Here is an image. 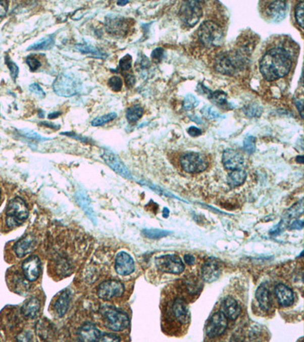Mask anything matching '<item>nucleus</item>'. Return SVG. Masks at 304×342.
<instances>
[{"instance_id": "f257e3e1", "label": "nucleus", "mask_w": 304, "mask_h": 342, "mask_svg": "<svg viewBox=\"0 0 304 342\" xmlns=\"http://www.w3.org/2000/svg\"><path fill=\"white\" fill-rule=\"evenodd\" d=\"M290 54L284 48L269 50L260 60V72L268 81H275L287 75L291 69Z\"/></svg>"}, {"instance_id": "f03ea898", "label": "nucleus", "mask_w": 304, "mask_h": 342, "mask_svg": "<svg viewBox=\"0 0 304 342\" xmlns=\"http://www.w3.org/2000/svg\"><path fill=\"white\" fill-rule=\"evenodd\" d=\"M102 321L106 328L114 331L126 329L129 325V319L124 312L112 306L105 305L100 309Z\"/></svg>"}, {"instance_id": "7ed1b4c3", "label": "nucleus", "mask_w": 304, "mask_h": 342, "mask_svg": "<svg viewBox=\"0 0 304 342\" xmlns=\"http://www.w3.org/2000/svg\"><path fill=\"white\" fill-rule=\"evenodd\" d=\"M166 320L180 325H186L190 321L189 307L183 298H177L168 303L165 310Z\"/></svg>"}, {"instance_id": "20e7f679", "label": "nucleus", "mask_w": 304, "mask_h": 342, "mask_svg": "<svg viewBox=\"0 0 304 342\" xmlns=\"http://www.w3.org/2000/svg\"><path fill=\"white\" fill-rule=\"evenodd\" d=\"M198 38L207 47L221 46L224 41V33L221 27L212 22L206 21L198 28Z\"/></svg>"}, {"instance_id": "39448f33", "label": "nucleus", "mask_w": 304, "mask_h": 342, "mask_svg": "<svg viewBox=\"0 0 304 342\" xmlns=\"http://www.w3.org/2000/svg\"><path fill=\"white\" fill-rule=\"evenodd\" d=\"M6 214H7L6 222L7 225L10 228L18 227L23 224L29 215L27 205L20 197H16L10 202Z\"/></svg>"}, {"instance_id": "423d86ee", "label": "nucleus", "mask_w": 304, "mask_h": 342, "mask_svg": "<svg viewBox=\"0 0 304 342\" xmlns=\"http://www.w3.org/2000/svg\"><path fill=\"white\" fill-rule=\"evenodd\" d=\"M56 94L62 97H71L78 94L82 88L80 80L70 74H60L53 84Z\"/></svg>"}, {"instance_id": "0eeeda50", "label": "nucleus", "mask_w": 304, "mask_h": 342, "mask_svg": "<svg viewBox=\"0 0 304 342\" xmlns=\"http://www.w3.org/2000/svg\"><path fill=\"white\" fill-rule=\"evenodd\" d=\"M246 63V57L241 53H229L217 61L216 68L221 73L233 75L241 70Z\"/></svg>"}, {"instance_id": "6e6552de", "label": "nucleus", "mask_w": 304, "mask_h": 342, "mask_svg": "<svg viewBox=\"0 0 304 342\" xmlns=\"http://www.w3.org/2000/svg\"><path fill=\"white\" fill-rule=\"evenodd\" d=\"M179 16L182 22L189 27H193L199 22L202 16L201 3L198 1H186L180 7Z\"/></svg>"}, {"instance_id": "1a4fd4ad", "label": "nucleus", "mask_w": 304, "mask_h": 342, "mask_svg": "<svg viewBox=\"0 0 304 342\" xmlns=\"http://www.w3.org/2000/svg\"><path fill=\"white\" fill-rule=\"evenodd\" d=\"M180 164L184 171L190 173V174L201 172L208 167L206 157L197 152H189V153L184 154L180 158Z\"/></svg>"}, {"instance_id": "9d476101", "label": "nucleus", "mask_w": 304, "mask_h": 342, "mask_svg": "<svg viewBox=\"0 0 304 342\" xmlns=\"http://www.w3.org/2000/svg\"><path fill=\"white\" fill-rule=\"evenodd\" d=\"M156 265L159 270L165 273L179 275L184 270V265L177 255H165L156 259Z\"/></svg>"}, {"instance_id": "9b49d317", "label": "nucleus", "mask_w": 304, "mask_h": 342, "mask_svg": "<svg viewBox=\"0 0 304 342\" xmlns=\"http://www.w3.org/2000/svg\"><path fill=\"white\" fill-rule=\"evenodd\" d=\"M125 287L121 281L117 280H110L102 282L97 287V295L104 301H111L116 298L123 296Z\"/></svg>"}, {"instance_id": "f8f14e48", "label": "nucleus", "mask_w": 304, "mask_h": 342, "mask_svg": "<svg viewBox=\"0 0 304 342\" xmlns=\"http://www.w3.org/2000/svg\"><path fill=\"white\" fill-rule=\"evenodd\" d=\"M129 22L125 18L117 15H108L105 19L107 31L114 37H120L126 35L129 30Z\"/></svg>"}, {"instance_id": "ddd939ff", "label": "nucleus", "mask_w": 304, "mask_h": 342, "mask_svg": "<svg viewBox=\"0 0 304 342\" xmlns=\"http://www.w3.org/2000/svg\"><path fill=\"white\" fill-rule=\"evenodd\" d=\"M227 318L221 311L216 312L209 319L206 326V334L209 337L221 335L227 329Z\"/></svg>"}, {"instance_id": "4468645a", "label": "nucleus", "mask_w": 304, "mask_h": 342, "mask_svg": "<svg viewBox=\"0 0 304 342\" xmlns=\"http://www.w3.org/2000/svg\"><path fill=\"white\" fill-rule=\"evenodd\" d=\"M287 4L284 1H272L265 4L263 13L269 20L272 22H280L286 17Z\"/></svg>"}, {"instance_id": "2eb2a0df", "label": "nucleus", "mask_w": 304, "mask_h": 342, "mask_svg": "<svg viewBox=\"0 0 304 342\" xmlns=\"http://www.w3.org/2000/svg\"><path fill=\"white\" fill-rule=\"evenodd\" d=\"M40 269L41 264L38 256H29L22 263V269L24 278L29 282H34L38 279L40 275Z\"/></svg>"}, {"instance_id": "dca6fc26", "label": "nucleus", "mask_w": 304, "mask_h": 342, "mask_svg": "<svg viewBox=\"0 0 304 342\" xmlns=\"http://www.w3.org/2000/svg\"><path fill=\"white\" fill-rule=\"evenodd\" d=\"M102 157L105 160L106 164L116 173L120 174L122 177H125V178H132V174L129 172V169L126 167L123 161L115 154L113 153L111 151L105 150Z\"/></svg>"}, {"instance_id": "f3484780", "label": "nucleus", "mask_w": 304, "mask_h": 342, "mask_svg": "<svg viewBox=\"0 0 304 342\" xmlns=\"http://www.w3.org/2000/svg\"><path fill=\"white\" fill-rule=\"evenodd\" d=\"M115 270L117 274L126 276L135 270V263L132 257L125 252H120L116 256Z\"/></svg>"}, {"instance_id": "a211bd4d", "label": "nucleus", "mask_w": 304, "mask_h": 342, "mask_svg": "<svg viewBox=\"0 0 304 342\" xmlns=\"http://www.w3.org/2000/svg\"><path fill=\"white\" fill-rule=\"evenodd\" d=\"M37 244V238L30 233L16 242L13 250L19 258H22L31 253L35 249Z\"/></svg>"}, {"instance_id": "6ab92c4d", "label": "nucleus", "mask_w": 304, "mask_h": 342, "mask_svg": "<svg viewBox=\"0 0 304 342\" xmlns=\"http://www.w3.org/2000/svg\"><path fill=\"white\" fill-rule=\"evenodd\" d=\"M221 268L219 263L213 258H209L201 268V277L205 281L212 283L219 278Z\"/></svg>"}, {"instance_id": "aec40b11", "label": "nucleus", "mask_w": 304, "mask_h": 342, "mask_svg": "<svg viewBox=\"0 0 304 342\" xmlns=\"http://www.w3.org/2000/svg\"><path fill=\"white\" fill-rule=\"evenodd\" d=\"M222 163L227 170H237L243 166L244 158L240 152L233 149H227L223 153Z\"/></svg>"}, {"instance_id": "412c9836", "label": "nucleus", "mask_w": 304, "mask_h": 342, "mask_svg": "<svg viewBox=\"0 0 304 342\" xmlns=\"http://www.w3.org/2000/svg\"><path fill=\"white\" fill-rule=\"evenodd\" d=\"M71 298L70 290L66 289L60 292L57 299L54 301V310L59 317H63L66 314L70 304Z\"/></svg>"}, {"instance_id": "4be33fe9", "label": "nucleus", "mask_w": 304, "mask_h": 342, "mask_svg": "<svg viewBox=\"0 0 304 342\" xmlns=\"http://www.w3.org/2000/svg\"><path fill=\"white\" fill-rule=\"evenodd\" d=\"M222 313L230 320L234 321L240 316L241 309L237 301L231 297H227L223 301Z\"/></svg>"}, {"instance_id": "5701e85b", "label": "nucleus", "mask_w": 304, "mask_h": 342, "mask_svg": "<svg viewBox=\"0 0 304 342\" xmlns=\"http://www.w3.org/2000/svg\"><path fill=\"white\" fill-rule=\"evenodd\" d=\"M275 294L281 307H290L293 304V299H294L293 290L285 284H278L275 287Z\"/></svg>"}, {"instance_id": "b1692460", "label": "nucleus", "mask_w": 304, "mask_h": 342, "mask_svg": "<svg viewBox=\"0 0 304 342\" xmlns=\"http://www.w3.org/2000/svg\"><path fill=\"white\" fill-rule=\"evenodd\" d=\"M79 337L83 341H97L100 340L102 333L93 324L86 323L79 329Z\"/></svg>"}, {"instance_id": "393cba45", "label": "nucleus", "mask_w": 304, "mask_h": 342, "mask_svg": "<svg viewBox=\"0 0 304 342\" xmlns=\"http://www.w3.org/2000/svg\"><path fill=\"white\" fill-rule=\"evenodd\" d=\"M22 313L28 319H34L40 310V301L37 298H31L27 300L22 307Z\"/></svg>"}, {"instance_id": "a878e982", "label": "nucleus", "mask_w": 304, "mask_h": 342, "mask_svg": "<svg viewBox=\"0 0 304 342\" xmlns=\"http://www.w3.org/2000/svg\"><path fill=\"white\" fill-rule=\"evenodd\" d=\"M256 298L260 304L261 309L264 311H269L273 305L272 296L269 289L265 286L261 285L256 292Z\"/></svg>"}, {"instance_id": "bb28decb", "label": "nucleus", "mask_w": 304, "mask_h": 342, "mask_svg": "<svg viewBox=\"0 0 304 342\" xmlns=\"http://www.w3.org/2000/svg\"><path fill=\"white\" fill-rule=\"evenodd\" d=\"M76 200H77V203H79L82 210L88 215V218L91 219V221L94 224H96L97 223V218H96L95 214H94L92 207H91L88 197H87L85 192H83V191L78 192L77 194H76Z\"/></svg>"}, {"instance_id": "cd10ccee", "label": "nucleus", "mask_w": 304, "mask_h": 342, "mask_svg": "<svg viewBox=\"0 0 304 342\" xmlns=\"http://www.w3.org/2000/svg\"><path fill=\"white\" fill-rule=\"evenodd\" d=\"M246 179V173L244 170L237 169L233 170L227 177V183L230 187L235 188L241 186Z\"/></svg>"}, {"instance_id": "c85d7f7f", "label": "nucleus", "mask_w": 304, "mask_h": 342, "mask_svg": "<svg viewBox=\"0 0 304 342\" xmlns=\"http://www.w3.org/2000/svg\"><path fill=\"white\" fill-rule=\"evenodd\" d=\"M55 40L53 36L43 37L28 48V51H48L54 47Z\"/></svg>"}, {"instance_id": "c756f323", "label": "nucleus", "mask_w": 304, "mask_h": 342, "mask_svg": "<svg viewBox=\"0 0 304 342\" xmlns=\"http://www.w3.org/2000/svg\"><path fill=\"white\" fill-rule=\"evenodd\" d=\"M75 48L82 54H91V55H94L97 58H105V57H107V54L105 53L102 52L95 46L88 44V43L78 44L77 46H75Z\"/></svg>"}, {"instance_id": "7c9ffc66", "label": "nucleus", "mask_w": 304, "mask_h": 342, "mask_svg": "<svg viewBox=\"0 0 304 342\" xmlns=\"http://www.w3.org/2000/svg\"><path fill=\"white\" fill-rule=\"evenodd\" d=\"M184 288L186 293L189 295H195L198 294L201 290V283L194 277H189L183 281Z\"/></svg>"}, {"instance_id": "2f4dec72", "label": "nucleus", "mask_w": 304, "mask_h": 342, "mask_svg": "<svg viewBox=\"0 0 304 342\" xmlns=\"http://www.w3.org/2000/svg\"><path fill=\"white\" fill-rule=\"evenodd\" d=\"M144 114V110L140 105H133L128 108L126 111V117L128 121L130 123H136Z\"/></svg>"}, {"instance_id": "473e14b6", "label": "nucleus", "mask_w": 304, "mask_h": 342, "mask_svg": "<svg viewBox=\"0 0 304 342\" xmlns=\"http://www.w3.org/2000/svg\"><path fill=\"white\" fill-rule=\"evenodd\" d=\"M142 233L144 236L149 239H161L171 234V232L160 229H146L143 230Z\"/></svg>"}, {"instance_id": "72a5a7b5", "label": "nucleus", "mask_w": 304, "mask_h": 342, "mask_svg": "<svg viewBox=\"0 0 304 342\" xmlns=\"http://www.w3.org/2000/svg\"><path fill=\"white\" fill-rule=\"evenodd\" d=\"M209 97L212 100V102L216 104V105H220V106L227 105V94L224 91H216L211 92L209 94Z\"/></svg>"}, {"instance_id": "f704fd0d", "label": "nucleus", "mask_w": 304, "mask_h": 342, "mask_svg": "<svg viewBox=\"0 0 304 342\" xmlns=\"http://www.w3.org/2000/svg\"><path fill=\"white\" fill-rule=\"evenodd\" d=\"M243 112L248 117H260L263 114V108L257 104L246 105Z\"/></svg>"}, {"instance_id": "c9c22d12", "label": "nucleus", "mask_w": 304, "mask_h": 342, "mask_svg": "<svg viewBox=\"0 0 304 342\" xmlns=\"http://www.w3.org/2000/svg\"><path fill=\"white\" fill-rule=\"evenodd\" d=\"M201 114L206 118L209 120H221L224 118V116L212 106H206L201 110Z\"/></svg>"}, {"instance_id": "e433bc0d", "label": "nucleus", "mask_w": 304, "mask_h": 342, "mask_svg": "<svg viewBox=\"0 0 304 342\" xmlns=\"http://www.w3.org/2000/svg\"><path fill=\"white\" fill-rule=\"evenodd\" d=\"M22 135L26 138V140H28V141H31L33 143L40 142V141H44L46 140L49 139V138H44V137L37 134V132H34L32 130H29V129L22 130Z\"/></svg>"}, {"instance_id": "4c0bfd02", "label": "nucleus", "mask_w": 304, "mask_h": 342, "mask_svg": "<svg viewBox=\"0 0 304 342\" xmlns=\"http://www.w3.org/2000/svg\"><path fill=\"white\" fill-rule=\"evenodd\" d=\"M199 105V101L198 100L195 96H194L193 94H188L185 97L184 102H183V108L184 110H186V111H191V110L194 109V108H196L198 105Z\"/></svg>"}, {"instance_id": "58836bf2", "label": "nucleus", "mask_w": 304, "mask_h": 342, "mask_svg": "<svg viewBox=\"0 0 304 342\" xmlns=\"http://www.w3.org/2000/svg\"><path fill=\"white\" fill-rule=\"evenodd\" d=\"M117 117L116 113H111V114H106V115L102 116V117H97L91 122V125L93 126H100L105 123H109L112 121Z\"/></svg>"}, {"instance_id": "ea45409f", "label": "nucleus", "mask_w": 304, "mask_h": 342, "mask_svg": "<svg viewBox=\"0 0 304 342\" xmlns=\"http://www.w3.org/2000/svg\"><path fill=\"white\" fill-rule=\"evenodd\" d=\"M256 145H257V139H256L255 137L252 136V135L246 137L244 141H243V149H244L245 152L249 155L255 152Z\"/></svg>"}, {"instance_id": "a19ab883", "label": "nucleus", "mask_w": 304, "mask_h": 342, "mask_svg": "<svg viewBox=\"0 0 304 342\" xmlns=\"http://www.w3.org/2000/svg\"><path fill=\"white\" fill-rule=\"evenodd\" d=\"M108 84L113 91H115V92H119L123 87V80L120 76L114 75V76L110 78Z\"/></svg>"}, {"instance_id": "79ce46f5", "label": "nucleus", "mask_w": 304, "mask_h": 342, "mask_svg": "<svg viewBox=\"0 0 304 342\" xmlns=\"http://www.w3.org/2000/svg\"><path fill=\"white\" fill-rule=\"evenodd\" d=\"M303 7L304 3L301 1L298 3L295 8V19L301 28H303Z\"/></svg>"}, {"instance_id": "37998d69", "label": "nucleus", "mask_w": 304, "mask_h": 342, "mask_svg": "<svg viewBox=\"0 0 304 342\" xmlns=\"http://www.w3.org/2000/svg\"><path fill=\"white\" fill-rule=\"evenodd\" d=\"M132 58L129 54H126L119 62V69L123 72H127L132 68Z\"/></svg>"}, {"instance_id": "c03bdc74", "label": "nucleus", "mask_w": 304, "mask_h": 342, "mask_svg": "<svg viewBox=\"0 0 304 342\" xmlns=\"http://www.w3.org/2000/svg\"><path fill=\"white\" fill-rule=\"evenodd\" d=\"M6 62H7V66H8L9 69H10L12 78H13V80H16V78L18 77V75H19V66H18L14 62L12 61L8 57H6Z\"/></svg>"}, {"instance_id": "a18cd8bd", "label": "nucleus", "mask_w": 304, "mask_h": 342, "mask_svg": "<svg viewBox=\"0 0 304 342\" xmlns=\"http://www.w3.org/2000/svg\"><path fill=\"white\" fill-rule=\"evenodd\" d=\"M26 63L28 65V66H29L30 69H31V71H33V72L37 70V69L41 66L40 62L39 61L36 57H33V56L31 55L27 57Z\"/></svg>"}, {"instance_id": "49530a36", "label": "nucleus", "mask_w": 304, "mask_h": 342, "mask_svg": "<svg viewBox=\"0 0 304 342\" xmlns=\"http://www.w3.org/2000/svg\"><path fill=\"white\" fill-rule=\"evenodd\" d=\"M164 54H165V51H164L163 48H156V49H155L154 51H152V60L156 62V63H159V62L162 61V59H163Z\"/></svg>"}, {"instance_id": "de8ad7c7", "label": "nucleus", "mask_w": 304, "mask_h": 342, "mask_svg": "<svg viewBox=\"0 0 304 342\" xmlns=\"http://www.w3.org/2000/svg\"><path fill=\"white\" fill-rule=\"evenodd\" d=\"M29 90L31 92L34 93V94H37V95L40 96V97H44L45 96L44 91H43L41 87L38 84H37V83L31 84L29 86Z\"/></svg>"}, {"instance_id": "09e8293b", "label": "nucleus", "mask_w": 304, "mask_h": 342, "mask_svg": "<svg viewBox=\"0 0 304 342\" xmlns=\"http://www.w3.org/2000/svg\"><path fill=\"white\" fill-rule=\"evenodd\" d=\"M125 83L127 88H130L134 86L135 83V78L132 73L124 74Z\"/></svg>"}, {"instance_id": "8fccbe9b", "label": "nucleus", "mask_w": 304, "mask_h": 342, "mask_svg": "<svg viewBox=\"0 0 304 342\" xmlns=\"http://www.w3.org/2000/svg\"><path fill=\"white\" fill-rule=\"evenodd\" d=\"M100 340H102V341H119V340H120V337L117 334H105L104 335H102Z\"/></svg>"}, {"instance_id": "3c124183", "label": "nucleus", "mask_w": 304, "mask_h": 342, "mask_svg": "<svg viewBox=\"0 0 304 342\" xmlns=\"http://www.w3.org/2000/svg\"><path fill=\"white\" fill-rule=\"evenodd\" d=\"M9 3L7 1H0V17L5 16L8 11Z\"/></svg>"}, {"instance_id": "603ef678", "label": "nucleus", "mask_w": 304, "mask_h": 342, "mask_svg": "<svg viewBox=\"0 0 304 342\" xmlns=\"http://www.w3.org/2000/svg\"><path fill=\"white\" fill-rule=\"evenodd\" d=\"M188 133L192 137L199 136L201 135V130L198 128L195 127V126H191L187 130Z\"/></svg>"}, {"instance_id": "864d4df0", "label": "nucleus", "mask_w": 304, "mask_h": 342, "mask_svg": "<svg viewBox=\"0 0 304 342\" xmlns=\"http://www.w3.org/2000/svg\"><path fill=\"white\" fill-rule=\"evenodd\" d=\"M296 104V108H297L298 111H299V114H300L301 117H303V101L302 99H298L297 100H296L295 102Z\"/></svg>"}, {"instance_id": "5fc2aeb1", "label": "nucleus", "mask_w": 304, "mask_h": 342, "mask_svg": "<svg viewBox=\"0 0 304 342\" xmlns=\"http://www.w3.org/2000/svg\"><path fill=\"white\" fill-rule=\"evenodd\" d=\"M302 227H303V221H296L291 224L290 229V230H299V229H302Z\"/></svg>"}, {"instance_id": "6e6d98bb", "label": "nucleus", "mask_w": 304, "mask_h": 342, "mask_svg": "<svg viewBox=\"0 0 304 342\" xmlns=\"http://www.w3.org/2000/svg\"><path fill=\"white\" fill-rule=\"evenodd\" d=\"M183 259H184L185 263L189 265V266L195 264V260L194 258V256H192V255H186Z\"/></svg>"}, {"instance_id": "4d7b16f0", "label": "nucleus", "mask_w": 304, "mask_h": 342, "mask_svg": "<svg viewBox=\"0 0 304 342\" xmlns=\"http://www.w3.org/2000/svg\"><path fill=\"white\" fill-rule=\"evenodd\" d=\"M42 125L47 126V127L54 128V129H57V128L60 127V126H57V125L52 124L50 123H46V122H42Z\"/></svg>"}, {"instance_id": "13d9d810", "label": "nucleus", "mask_w": 304, "mask_h": 342, "mask_svg": "<svg viewBox=\"0 0 304 342\" xmlns=\"http://www.w3.org/2000/svg\"><path fill=\"white\" fill-rule=\"evenodd\" d=\"M60 113L59 112H56V113H53V114H49V115H48V118L49 119H54V118H57V117H58L60 115Z\"/></svg>"}, {"instance_id": "bf43d9fd", "label": "nucleus", "mask_w": 304, "mask_h": 342, "mask_svg": "<svg viewBox=\"0 0 304 342\" xmlns=\"http://www.w3.org/2000/svg\"><path fill=\"white\" fill-rule=\"evenodd\" d=\"M128 4H129V1H118L117 2V5L120 6V7H123V6H126Z\"/></svg>"}, {"instance_id": "052dcab7", "label": "nucleus", "mask_w": 304, "mask_h": 342, "mask_svg": "<svg viewBox=\"0 0 304 342\" xmlns=\"http://www.w3.org/2000/svg\"><path fill=\"white\" fill-rule=\"evenodd\" d=\"M296 161L299 164H302L303 163V156L296 157Z\"/></svg>"}, {"instance_id": "680f3d73", "label": "nucleus", "mask_w": 304, "mask_h": 342, "mask_svg": "<svg viewBox=\"0 0 304 342\" xmlns=\"http://www.w3.org/2000/svg\"><path fill=\"white\" fill-rule=\"evenodd\" d=\"M168 215H169V210H168L167 208H165V209H164L163 216L165 217V218H168Z\"/></svg>"}, {"instance_id": "e2e57ef3", "label": "nucleus", "mask_w": 304, "mask_h": 342, "mask_svg": "<svg viewBox=\"0 0 304 342\" xmlns=\"http://www.w3.org/2000/svg\"><path fill=\"white\" fill-rule=\"evenodd\" d=\"M0 198H1V192H0Z\"/></svg>"}]
</instances>
